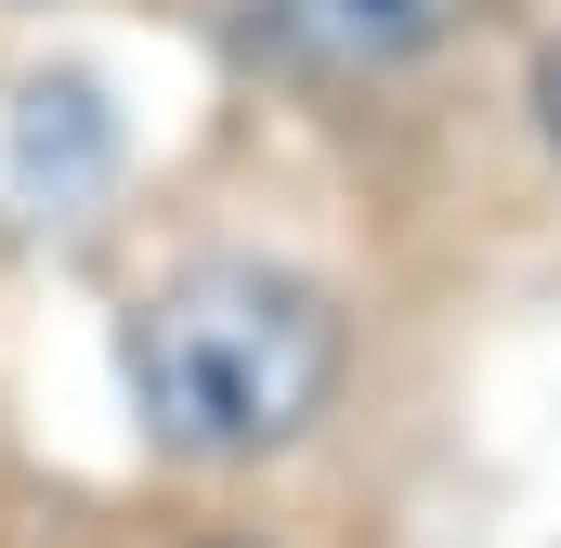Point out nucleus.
<instances>
[{"label": "nucleus", "mask_w": 561, "mask_h": 548, "mask_svg": "<svg viewBox=\"0 0 561 548\" xmlns=\"http://www.w3.org/2000/svg\"><path fill=\"white\" fill-rule=\"evenodd\" d=\"M353 392V300L287 249H196L118 300V406L157 470L236 483L300 457Z\"/></svg>", "instance_id": "1"}, {"label": "nucleus", "mask_w": 561, "mask_h": 548, "mask_svg": "<svg viewBox=\"0 0 561 548\" xmlns=\"http://www.w3.org/2000/svg\"><path fill=\"white\" fill-rule=\"evenodd\" d=\"M183 548H275V536H183Z\"/></svg>", "instance_id": "5"}, {"label": "nucleus", "mask_w": 561, "mask_h": 548, "mask_svg": "<svg viewBox=\"0 0 561 548\" xmlns=\"http://www.w3.org/2000/svg\"><path fill=\"white\" fill-rule=\"evenodd\" d=\"M496 0H222V66L262 79L287 105H366V92H405L431 79Z\"/></svg>", "instance_id": "2"}, {"label": "nucleus", "mask_w": 561, "mask_h": 548, "mask_svg": "<svg viewBox=\"0 0 561 548\" xmlns=\"http://www.w3.org/2000/svg\"><path fill=\"white\" fill-rule=\"evenodd\" d=\"M105 157H118V118H105V92H92V79H39V92L13 105V183H26V209H39V222H53V209H79Z\"/></svg>", "instance_id": "3"}, {"label": "nucleus", "mask_w": 561, "mask_h": 548, "mask_svg": "<svg viewBox=\"0 0 561 548\" xmlns=\"http://www.w3.org/2000/svg\"><path fill=\"white\" fill-rule=\"evenodd\" d=\"M536 132H549V157H561V39L536 53Z\"/></svg>", "instance_id": "4"}]
</instances>
